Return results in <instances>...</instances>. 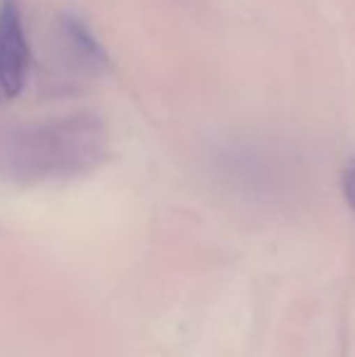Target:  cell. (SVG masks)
Returning a JSON list of instances; mask_svg holds the SVG:
<instances>
[{
	"mask_svg": "<svg viewBox=\"0 0 355 357\" xmlns=\"http://www.w3.org/2000/svg\"><path fill=\"white\" fill-rule=\"evenodd\" d=\"M107 149V129L95 114H71L13 134L3 163L20 183H56L95 170Z\"/></svg>",
	"mask_w": 355,
	"mask_h": 357,
	"instance_id": "6da1fadb",
	"label": "cell"
},
{
	"mask_svg": "<svg viewBox=\"0 0 355 357\" xmlns=\"http://www.w3.org/2000/svg\"><path fill=\"white\" fill-rule=\"evenodd\" d=\"M29 44L17 0H0V90L17 98L29 75Z\"/></svg>",
	"mask_w": 355,
	"mask_h": 357,
	"instance_id": "7a4b0ae2",
	"label": "cell"
},
{
	"mask_svg": "<svg viewBox=\"0 0 355 357\" xmlns=\"http://www.w3.org/2000/svg\"><path fill=\"white\" fill-rule=\"evenodd\" d=\"M61 34H63V42H66L73 63H78L83 71L98 75L107 66V56H105L103 47L98 44V39L93 37V32H90L88 24L83 22L81 17H76V15H63Z\"/></svg>",
	"mask_w": 355,
	"mask_h": 357,
	"instance_id": "3957f363",
	"label": "cell"
},
{
	"mask_svg": "<svg viewBox=\"0 0 355 357\" xmlns=\"http://www.w3.org/2000/svg\"><path fill=\"white\" fill-rule=\"evenodd\" d=\"M343 195H346L348 204H351L353 214H355V158H351L346 163V168H343Z\"/></svg>",
	"mask_w": 355,
	"mask_h": 357,
	"instance_id": "277c9868",
	"label": "cell"
},
{
	"mask_svg": "<svg viewBox=\"0 0 355 357\" xmlns=\"http://www.w3.org/2000/svg\"><path fill=\"white\" fill-rule=\"evenodd\" d=\"M0 98H5V95H3V90H0Z\"/></svg>",
	"mask_w": 355,
	"mask_h": 357,
	"instance_id": "5b68a950",
	"label": "cell"
}]
</instances>
